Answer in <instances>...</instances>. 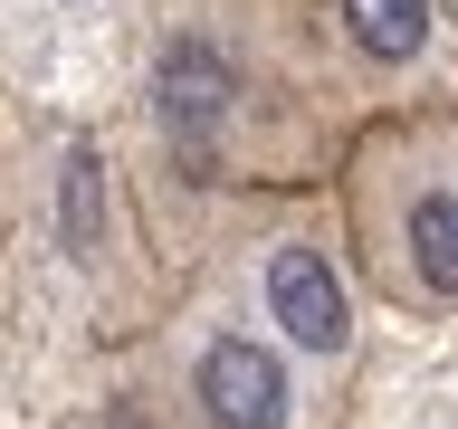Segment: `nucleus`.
Instances as JSON below:
<instances>
[{
  "label": "nucleus",
  "instance_id": "nucleus-4",
  "mask_svg": "<svg viewBox=\"0 0 458 429\" xmlns=\"http://www.w3.org/2000/svg\"><path fill=\"white\" fill-rule=\"evenodd\" d=\"M325 191L372 315L458 334V105L372 114Z\"/></svg>",
  "mask_w": 458,
  "mask_h": 429
},
{
  "label": "nucleus",
  "instance_id": "nucleus-1",
  "mask_svg": "<svg viewBox=\"0 0 458 429\" xmlns=\"http://www.w3.org/2000/svg\"><path fill=\"white\" fill-rule=\"evenodd\" d=\"M114 172L172 277L229 200L325 191L353 143L306 0H143L114 114Z\"/></svg>",
  "mask_w": 458,
  "mask_h": 429
},
{
  "label": "nucleus",
  "instance_id": "nucleus-3",
  "mask_svg": "<svg viewBox=\"0 0 458 429\" xmlns=\"http://www.w3.org/2000/svg\"><path fill=\"white\" fill-rule=\"evenodd\" d=\"M182 277L220 286L229 306L249 315L267 343H286L306 363L315 391L353 400V372H363V334H372V296L344 257V220H335V191H258V200H229L210 239L191 248ZM172 277V286H182Z\"/></svg>",
  "mask_w": 458,
  "mask_h": 429
},
{
  "label": "nucleus",
  "instance_id": "nucleus-2",
  "mask_svg": "<svg viewBox=\"0 0 458 429\" xmlns=\"http://www.w3.org/2000/svg\"><path fill=\"white\" fill-rule=\"evenodd\" d=\"M29 277H57L86 315V343L134 353L153 315L172 306V267L143 239V210L114 172V143L96 124L29 105V153H20V239H10V296Z\"/></svg>",
  "mask_w": 458,
  "mask_h": 429
},
{
  "label": "nucleus",
  "instance_id": "nucleus-6",
  "mask_svg": "<svg viewBox=\"0 0 458 429\" xmlns=\"http://www.w3.org/2000/svg\"><path fill=\"white\" fill-rule=\"evenodd\" d=\"M315 48L335 77L353 134L372 114L458 105V10L449 0H306Z\"/></svg>",
  "mask_w": 458,
  "mask_h": 429
},
{
  "label": "nucleus",
  "instance_id": "nucleus-7",
  "mask_svg": "<svg viewBox=\"0 0 458 429\" xmlns=\"http://www.w3.org/2000/svg\"><path fill=\"white\" fill-rule=\"evenodd\" d=\"M20 153H29V105L0 77V306H10V239H20Z\"/></svg>",
  "mask_w": 458,
  "mask_h": 429
},
{
  "label": "nucleus",
  "instance_id": "nucleus-5",
  "mask_svg": "<svg viewBox=\"0 0 458 429\" xmlns=\"http://www.w3.org/2000/svg\"><path fill=\"white\" fill-rule=\"evenodd\" d=\"M124 400H143L153 429H344V400L315 391L306 363L200 277L172 286V306L134 343Z\"/></svg>",
  "mask_w": 458,
  "mask_h": 429
}]
</instances>
